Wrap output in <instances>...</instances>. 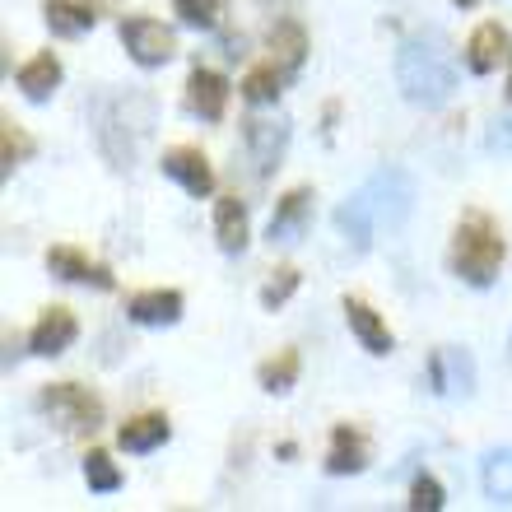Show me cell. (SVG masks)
<instances>
[{"instance_id": "cell-15", "label": "cell", "mask_w": 512, "mask_h": 512, "mask_svg": "<svg viewBox=\"0 0 512 512\" xmlns=\"http://www.w3.org/2000/svg\"><path fill=\"white\" fill-rule=\"evenodd\" d=\"M336 229L354 252H368V247H373V238H378V219H373V210H368L364 191L345 196V205L336 210Z\"/></svg>"}, {"instance_id": "cell-16", "label": "cell", "mask_w": 512, "mask_h": 512, "mask_svg": "<svg viewBox=\"0 0 512 512\" xmlns=\"http://www.w3.org/2000/svg\"><path fill=\"white\" fill-rule=\"evenodd\" d=\"M126 317L135 326H173L182 317V294L177 289H145L126 303Z\"/></svg>"}, {"instance_id": "cell-30", "label": "cell", "mask_w": 512, "mask_h": 512, "mask_svg": "<svg viewBox=\"0 0 512 512\" xmlns=\"http://www.w3.org/2000/svg\"><path fill=\"white\" fill-rule=\"evenodd\" d=\"M219 5H224V0H173L177 19H182L187 28H215Z\"/></svg>"}, {"instance_id": "cell-10", "label": "cell", "mask_w": 512, "mask_h": 512, "mask_svg": "<svg viewBox=\"0 0 512 512\" xmlns=\"http://www.w3.org/2000/svg\"><path fill=\"white\" fill-rule=\"evenodd\" d=\"M308 219H312V191H308V187L284 191V201L275 205V215H270L266 238H270L275 247H294L298 238L308 233Z\"/></svg>"}, {"instance_id": "cell-21", "label": "cell", "mask_w": 512, "mask_h": 512, "mask_svg": "<svg viewBox=\"0 0 512 512\" xmlns=\"http://www.w3.org/2000/svg\"><path fill=\"white\" fill-rule=\"evenodd\" d=\"M270 52H275V66H280L284 75H298V70H303V56H308V33H303V24L284 19V24L270 28Z\"/></svg>"}, {"instance_id": "cell-20", "label": "cell", "mask_w": 512, "mask_h": 512, "mask_svg": "<svg viewBox=\"0 0 512 512\" xmlns=\"http://www.w3.org/2000/svg\"><path fill=\"white\" fill-rule=\"evenodd\" d=\"M215 238H219V252L238 256L247 247V205L238 196H224L215 205Z\"/></svg>"}, {"instance_id": "cell-4", "label": "cell", "mask_w": 512, "mask_h": 512, "mask_svg": "<svg viewBox=\"0 0 512 512\" xmlns=\"http://www.w3.org/2000/svg\"><path fill=\"white\" fill-rule=\"evenodd\" d=\"M359 191H364L378 229L396 233V229H405V219L415 215V177L405 173V168H378Z\"/></svg>"}, {"instance_id": "cell-26", "label": "cell", "mask_w": 512, "mask_h": 512, "mask_svg": "<svg viewBox=\"0 0 512 512\" xmlns=\"http://www.w3.org/2000/svg\"><path fill=\"white\" fill-rule=\"evenodd\" d=\"M298 368H303L298 364V350H284V354H275V359H266L256 378H261L266 391H289L298 382Z\"/></svg>"}, {"instance_id": "cell-3", "label": "cell", "mask_w": 512, "mask_h": 512, "mask_svg": "<svg viewBox=\"0 0 512 512\" xmlns=\"http://www.w3.org/2000/svg\"><path fill=\"white\" fill-rule=\"evenodd\" d=\"M503 266V233L494 229V219L485 210H471V215L457 224V243H452V270H457L466 284L485 289L494 284Z\"/></svg>"}, {"instance_id": "cell-34", "label": "cell", "mask_w": 512, "mask_h": 512, "mask_svg": "<svg viewBox=\"0 0 512 512\" xmlns=\"http://www.w3.org/2000/svg\"><path fill=\"white\" fill-rule=\"evenodd\" d=\"M508 66H512V61H508ZM508 103H512V75H508Z\"/></svg>"}, {"instance_id": "cell-8", "label": "cell", "mask_w": 512, "mask_h": 512, "mask_svg": "<svg viewBox=\"0 0 512 512\" xmlns=\"http://www.w3.org/2000/svg\"><path fill=\"white\" fill-rule=\"evenodd\" d=\"M284 149H289V122L284 117H252L247 122V154H252L261 177H270L280 168Z\"/></svg>"}, {"instance_id": "cell-1", "label": "cell", "mask_w": 512, "mask_h": 512, "mask_svg": "<svg viewBox=\"0 0 512 512\" xmlns=\"http://www.w3.org/2000/svg\"><path fill=\"white\" fill-rule=\"evenodd\" d=\"M396 89L405 103L415 108H443L452 89H457V61H452V42L438 28H419L396 47Z\"/></svg>"}, {"instance_id": "cell-12", "label": "cell", "mask_w": 512, "mask_h": 512, "mask_svg": "<svg viewBox=\"0 0 512 512\" xmlns=\"http://www.w3.org/2000/svg\"><path fill=\"white\" fill-rule=\"evenodd\" d=\"M512 61V38L503 24H480L471 33V42H466V66L475 70V75H494L499 66H508Z\"/></svg>"}, {"instance_id": "cell-18", "label": "cell", "mask_w": 512, "mask_h": 512, "mask_svg": "<svg viewBox=\"0 0 512 512\" xmlns=\"http://www.w3.org/2000/svg\"><path fill=\"white\" fill-rule=\"evenodd\" d=\"M345 322H350V331L359 336V345H364L368 354H391V331H387V322H382L378 312L368 308V303H359V298H345Z\"/></svg>"}, {"instance_id": "cell-9", "label": "cell", "mask_w": 512, "mask_h": 512, "mask_svg": "<svg viewBox=\"0 0 512 512\" xmlns=\"http://www.w3.org/2000/svg\"><path fill=\"white\" fill-rule=\"evenodd\" d=\"M163 173L173 177L187 196H196V201H205V196L215 191V168H210V159H205L201 149H191V145L168 149V154H163Z\"/></svg>"}, {"instance_id": "cell-5", "label": "cell", "mask_w": 512, "mask_h": 512, "mask_svg": "<svg viewBox=\"0 0 512 512\" xmlns=\"http://www.w3.org/2000/svg\"><path fill=\"white\" fill-rule=\"evenodd\" d=\"M38 410L52 415L56 424L70 433H94L98 419H103V401H98L94 391L75 387V382H52V387H42Z\"/></svg>"}, {"instance_id": "cell-7", "label": "cell", "mask_w": 512, "mask_h": 512, "mask_svg": "<svg viewBox=\"0 0 512 512\" xmlns=\"http://www.w3.org/2000/svg\"><path fill=\"white\" fill-rule=\"evenodd\" d=\"M429 387L438 391V396H447V401H471L475 391V359L466 350H438L429 359Z\"/></svg>"}, {"instance_id": "cell-23", "label": "cell", "mask_w": 512, "mask_h": 512, "mask_svg": "<svg viewBox=\"0 0 512 512\" xmlns=\"http://www.w3.org/2000/svg\"><path fill=\"white\" fill-rule=\"evenodd\" d=\"M42 19H47V28H52L56 38H84V33L94 28L98 14L89 10V5H75V0H47V5H42Z\"/></svg>"}, {"instance_id": "cell-2", "label": "cell", "mask_w": 512, "mask_h": 512, "mask_svg": "<svg viewBox=\"0 0 512 512\" xmlns=\"http://www.w3.org/2000/svg\"><path fill=\"white\" fill-rule=\"evenodd\" d=\"M154 98L145 89H122V94L94 98V140L98 154L108 159L112 173H131L140 163L149 131H154Z\"/></svg>"}, {"instance_id": "cell-27", "label": "cell", "mask_w": 512, "mask_h": 512, "mask_svg": "<svg viewBox=\"0 0 512 512\" xmlns=\"http://www.w3.org/2000/svg\"><path fill=\"white\" fill-rule=\"evenodd\" d=\"M84 480H89L94 494H117V489H122V471L112 466L108 452H89V457H84Z\"/></svg>"}, {"instance_id": "cell-11", "label": "cell", "mask_w": 512, "mask_h": 512, "mask_svg": "<svg viewBox=\"0 0 512 512\" xmlns=\"http://www.w3.org/2000/svg\"><path fill=\"white\" fill-rule=\"evenodd\" d=\"M229 108V80L215 75V70L196 66L187 75V112L191 117H205V122H219Z\"/></svg>"}, {"instance_id": "cell-32", "label": "cell", "mask_w": 512, "mask_h": 512, "mask_svg": "<svg viewBox=\"0 0 512 512\" xmlns=\"http://www.w3.org/2000/svg\"><path fill=\"white\" fill-rule=\"evenodd\" d=\"M489 149L512 159V122H494V131H489Z\"/></svg>"}, {"instance_id": "cell-14", "label": "cell", "mask_w": 512, "mask_h": 512, "mask_svg": "<svg viewBox=\"0 0 512 512\" xmlns=\"http://www.w3.org/2000/svg\"><path fill=\"white\" fill-rule=\"evenodd\" d=\"M47 270L70 284H94V289H112V284H117L108 266L89 261V256L75 252V247H52V252H47Z\"/></svg>"}, {"instance_id": "cell-17", "label": "cell", "mask_w": 512, "mask_h": 512, "mask_svg": "<svg viewBox=\"0 0 512 512\" xmlns=\"http://www.w3.org/2000/svg\"><path fill=\"white\" fill-rule=\"evenodd\" d=\"M364 466H368L364 433L350 429V424H336V429H331V452H326V471L331 475H359Z\"/></svg>"}, {"instance_id": "cell-19", "label": "cell", "mask_w": 512, "mask_h": 512, "mask_svg": "<svg viewBox=\"0 0 512 512\" xmlns=\"http://www.w3.org/2000/svg\"><path fill=\"white\" fill-rule=\"evenodd\" d=\"M19 89H24L28 103H47L61 89V61L52 52H38L33 61H24L19 66Z\"/></svg>"}, {"instance_id": "cell-6", "label": "cell", "mask_w": 512, "mask_h": 512, "mask_svg": "<svg viewBox=\"0 0 512 512\" xmlns=\"http://www.w3.org/2000/svg\"><path fill=\"white\" fill-rule=\"evenodd\" d=\"M122 42L135 66H145V70L173 61V28H163L159 19H145V14L122 19Z\"/></svg>"}, {"instance_id": "cell-22", "label": "cell", "mask_w": 512, "mask_h": 512, "mask_svg": "<svg viewBox=\"0 0 512 512\" xmlns=\"http://www.w3.org/2000/svg\"><path fill=\"white\" fill-rule=\"evenodd\" d=\"M173 438V424L163 415H135L122 424V433H117V443L126 447V452H154V447H163Z\"/></svg>"}, {"instance_id": "cell-13", "label": "cell", "mask_w": 512, "mask_h": 512, "mask_svg": "<svg viewBox=\"0 0 512 512\" xmlns=\"http://www.w3.org/2000/svg\"><path fill=\"white\" fill-rule=\"evenodd\" d=\"M75 336H80V322L66 308H52V312H42L38 326L28 331V350L42 354V359H56V354H66L75 345Z\"/></svg>"}, {"instance_id": "cell-33", "label": "cell", "mask_w": 512, "mask_h": 512, "mask_svg": "<svg viewBox=\"0 0 512 512\" xmlns=\"http://www.w3.org/2000/svg\"><path fill=\"white\" fill-rule=\"evenodd\" d=\"M452 5H461V10H471V5H475V0H452Z\"/></svg>"}, {"instance_id": "cell-31", "label": "cell", "mask_w": 512, "mask_h": 512, "mask_svg": "<svg viewBox=\"0 0 512 512\" xmlns=\"http://www.w3.org/2000/svg\"><path fill=\"white\" fill-rule=\"evenodd\" d=\"M443 503H447L443 499V485H438L433 475H419L415 489H410V508H415V512H438Z\"/></svg>"}, {"instance_id": "cell-24", "label": "cell", "mask_w": 512, "mask_h": 512, "mask_svg": "<svg viewBox=\"0 0 512 512\" xmlns=\"http://www.w3.org/2000/svg\"><path fill=\"white\" fill-rule=\"evenodd\" d=\"M480 485L489 503H512V447H494L480 461Z\"/></svg>"}, {"instance_id": "cell-29", "label": "cell", "mask_w": 512, "mask_h": 512, "mask_svg": "<svg viewBox=\"0 0 512 512\" xmlns=\"http://www.w3.org/2000/svg\"><path fill=\"white\" fill-rule=\"evenodd\" d=\"M294 289H298V270L294 266L275 270V280H266V289H261V308H266V312L284 308V303L294 298Z\"/></svg>"}, {"instance_id": "cell-25", "label": "cell", "mask_w": 512, "mask_h": 512, "mask_svg": "<svg viewBox=\"0 0 512 512\" xmlns=\"http://www.w3.org/2000/svg\"><path fill=\"white\" fill-rule=\"evenodd\" d=\"M284 80H289V75H284L275 61H270V66H256V70H247L243 98H247V103H256V108H261V103H275V98H280V89H284Z\"/></svg>"}, {"instance_id": "cell-28", "label": "cell", "mask_w": 512, "mask_h": 512, "mask_svg": "<svg viewBox=\"0 0 512 512\" xmlns=\"http://www.w3.org/2000/svg\"><path fill=\"white\" fill-rule=\"evenodd\" d=\"M28 154H33V140H28V135L19 131L14 122L0 126V163H5V173H10V168H19Z\"/></svg>"}]
</instances>
